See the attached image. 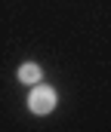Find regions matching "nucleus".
<instances>
[{
	"label": "nucleus",
	"mask_w": 111,
	"mask_h": 132,
	"mask_svg": "<svg viewBox=\"0 0 111 132\" xmlns=\"http://www.w3.org/2000/svg\"><path fill=\"white\" fill-rule=\"evenodd\" d=\"M53 108H56V89L53 86H43V83H34V89L28 95V111L37 114V117H43Z\"/></svg>",
	"instance_id": "1"
},
{
	"label": "nucleus",
	"mask_w": 111,
	"mask_h": 132,
	"mask_svg": "<svg viewBox=\"0 0 111 132\" xmlns=\"http://www.w3.org/2000/svg\"><path fill=\"white\" fill-rule=\"evenodd\" d=\"M40 77H43L40 65H34V62H25V65H19V80H22V83L34 86V83H40Z\"/></svg>",
	"instance_id": "2"
}]
</instances>
